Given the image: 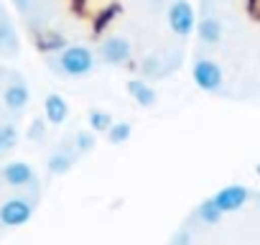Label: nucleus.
I'll return each mask as SVG.
<instances>
[{"label": "nucleus", "instance_id": "25", "mask_svg": "<svg viewBox=\"0 0 260 245\" xmlns=\"http://www.w3.org/2000/svg\"><path fill=\"white\" fill-rule=\"evenodd\" d=\"M255 171H257V176H260V164H257V166H255Z\"/></svg>", "mask_w": 260, "mask_h": 245}, {"label": "nucleus", "instance_id": "21", "mask_svg": "<svg viewBox=\"0 0 260 245\" xmlns=\"http://www.w3.org/2000/svg\"><path fill=\"white\" fill-rule=\"evenodd\" d=\"M189 240H191V232H189V227H184V230H179V232L174 235L171 245H189Z\"/></svg>", "mask_w": 260, "mask_h": 245}, {"label": "nucleus", "instance_id": "5", "mask_svg": "<svg viewBox=\"0 0 260 245\" xmlns=\"http://www.w3.org/2000/svg\"><path fill=\"white\" fill-rule=\"evenodd\" d=\"M130 54H133V46L122 36H110L100 44V59L110 67H120V64L130 62Z\"/></svg>", "mask_w": 260, "mask_h": 245}, {"label": "nucleus", "instance_id": "13", "mask_svg": "<svg viewBox=\"0 0 260 245\" xmlns=\"http://www.w3.org/2000/svg\"><path fill=\"white\" fill-rule=\"evenodd\" d=\"M18 51V41H16V31L8 23L6 16H0V54H16Z\"/></svg>", "mask_w": 260, "mask_h": 245}, {"label": "nucleus", "instance_id": "4", "mask_svg": "<svg viewBox=\"0 0 260 245\" xmlns=\"http://www.w3.org/2000/svg\"><path fill=\"white\" fill-rule=\"evenodd\" d=\"M191 77L202 92H219L222 87V69L212 59H197L191 67Z\"/></svg>", "mask_w": 260, "mask_h": 245}, {"label": "nucleus", "instance_id": "6", "mask_svg": "<svg viewBox=\"0 0 260 245\" xmlns=\"http://www.w3.org/2000/svg\"><path fill=\"white\" fill-rule=\"evenodd\" d=\"M212 199H214V204L222 209V215H227V212H237L240 207H245L247 199H250V192H247L245 187H240V184H232V187L219 189Z\"/></svg>", "mask_w": 260, "mask_h": 245}, {"label": "nucleus", "instance_id": "17", "mask_svg": "<svg viewBox=\"0 0 260 245\" xmlns=\"http://www.w3.org/2000/svg\"><path fill=\"white\" fill-rule=\"evenodd\" d=\"M36 44H39L44 51H64V49H67V41H64L59 34H41Z\"/></svg>", "mask_w": 260, "mask_h": 245}, {"label": "nucleus", "instance_id": "22", "mask_svg": "<svg viewBox=\"0 0 260 245\" xmlns=\"http://www.w3.org/2000/svg\"><path fill=\"white\" fill-rule=\"evenodd\" d=\"M247 13L255 21H260V0H247Z\"/></svg>", "mask_w": 260, "mask_h": 245}, {"label": "nucleus", "instance_id": "15", "mask_svg": "<svg viewBox=\"0 0 260 245\" xmlns=\"http://www.w3.org/2000/svg\"><path fill=\"white\" fill-rule=\"evenodd\" d=\"M112 126H115V122H112L110 112H105V110H89V128H92V133H105L107 136V131Z\"/></svg>", "mask_w": 260, "mask_h": 245}, {"label": "nucleus", "instance_id": "7", "mask_svg": "<svg viewBox=\"0 0 260 245\" xmlns=\"http://www.w3.org/2000/svg\"><path fill=\"white\" fill-rule=\"evenodd\" d=\"M77 156H79V154H77L74 143H72V146H61V148H56V151L49 156V161H46V169H49V174H54V176H61V174L72 171V166H74Z\"/></svg>", "mask_w": 260, "mask_h": 245}, {"label": "nucleus", "instance_id": "9", "mask_svg": "<svg viewBox=\"0 0 260 245\" xmlns=\"http://www.w3.org/2000/svg\"><path fill=\"white\" fill-rule=\"evenodd\" d=\"M3 179H6L8 187L21 189V187L34 184V169H31L26 161H13V164H8V166L3 169Z\"/></svg>", "mask_w": 260, "mask_h": 245}, {"label": "nucleus", "instance_id": "12", "mask_svg": "<svg viewBox=\"0 0 260 245\" xmlns=\"http://www.w3.org/2000/svg\"><path fill=\"white\" fill-rule=\"evenodd\" d=\"M197 31H199V41H204L207 46H214V44H219V39H222V23H219L214 16H204V18L197 23Z\"/></svg>", "mask_w": 260, "mask_h": 245}, {"label": "nucleus", "instance_id": "1", "mask_svg": "<svg viewBox=\"0 0 260 245\" xmlns=\"http://www.w3.org/2000/svg\"><path fill=\"white\" fill-rule=\"evenodd\" d=\"M94 54L87 46H67L64 51L56 54V59H51L54 72L64 74V77H87L94 69Z\"/></svg>", "mask_w": 260, "mask_h": 245}, {"label": "nucleus", "instance_id": "8", "mask_svg": "<svg viewBox=\"0 0 260 245\" xmlns=\"http://www.w3.org/2000/svg\"><path fill=\"white\" fill-rule=\"evenodd\" d=\"M28 100H31V92H28V87H26L23 79H16V82L8 84L6 92H3V102H6V107H8L11 112H21V110L28 105Z\"/></svg>", "mask_w": 260, "mask_h": 245}, {"label": "nucleus", "instance_id": "16", "mask_svg": "<svg viewBox=\"0 0 260 245\" xmlns=\"http://www.w3.org/2000/svg\"><path fill=\"white\" fill-rule=\"evenodd\" d=\"M130 136H133V126H130V122H125V120L115 122V126L107 131V141H110L112 146L127 143V141H130Z\"/></svg>", "mask_w": 260, "mask_h": 245}, {"label": "nucleus", "instance_id": "19", "mask_svg": "<svg viewBox=\"0 0 260 245\" xmlns=\"http://www.w3.org/2000/svg\"><path fill=\"white\" fill-rule=\"evenodd\" d=\"M74 148H77L79 156L89 154V151L94 148V133H92V131H79V133L74 136Z\"/></svg>", "mask_w": 260, "mask_h": 245}, {"label": "nucleus", "instance_id": "14", "mask_svg": "<svg viewBox=\"0 0 260 245\" xmlns=\"http://www.w3.org/2000/svg\"><path fill=\"white\" fill-rule=\"evenodd\" d=\"M194 217H197L202 225H217V222L222 220V209L214 204V199H204V202L197 207Z\"/></svg>", "mask_w": 260, "mask_h": 245}, {"label": "nucleus", "instance_id": "20", "mask_svg": "<svg viewBox=\"0 0 260 245\" xmlns=\"http://www.w3.org/2000/svg\"><path fill=\"white\" fill-rule=\"evenodd\" d=\"M46 136V122L41 120V117H36L34 122H31V128H28V138L31 141H41Z\"/></svg>", "mask_w": 260, "mask_h": 245}, {"label": "nucleus", "instance_id": "24", "mask_svg": "<svg viewBox=\"0 0 260 245\" xmlns=\"http://www.w3.org/2000/svg\"><path fill=\"white\" fill-rule=\"evenodd\" d=\"M74 3H77V6H84V3H87V0H74Z\"/></svg>", "mask_w": 260, "mask_h": 245}, {"label": "nucleus", "instance_id": "2", "mask_svg": "<svg viewBox=\"0 0 260 245\" xmlns=\"http://www.w3.org/2000/svg\"><path fill=\"white\" fill-rule=\"evenodd\" d=\"M169 26L181 39H186V36L194 34V28H197V13H194L189 0H174V3L169 6Z\"/></svg>", "mask_w": 260, "mask_h": 245}, {"label": "nucleus", "instance_id": "10", "mask_svg": "<svg viewBox=\"0 0 260 245\" xmlns=\"http://www.w3.org/2000/svg\"><path fill=\"white\" fill-rule=\"evenodd\" d=\"M44 112H46V122H51V126H61V122L69 117V102L59 92H51L44 100Z\"/></svg>", "mask_w": 260, "mask_h": 245}, {"label": "nucleus", "instance_id": "18", "mask_svg": "<svg viewBox=\"0 0 260 245\" xmlns=\"http://www.w3.org/2000/svg\"><path fill=\"white\" fill-rule=\"evenodd\" d=\"M16 141H18V131H16V126H0V154H6V151H11L13 146H16Z\"/></svg>", "mask_w": 260, "mask_h": 245}, {"label": "nucleus", "instance_id": "23", "mask_svg": "<svg viewBox=\"0 0 260 245\" xmlns=\"http://www.w3.org/2000/svg\"><path fill=\"white\" fill-rule=\"evenodd\" d=\"M31 3H34V0H16V6H18V11H23V13H28Z\"/></svg>", "mask_w": 260, "mask_h": 245}, {"label": "nucleus", "instance_id": "26", "mask_svg": "<svg viewBox=\"0 0 260 245\" xmlns=\"http://www.w3.org/2000/svg\"><path fill=\"white\" fill-rule=\"evenodd\" d=\"M0 225H3V220H0Z\"/></svg>", "mask_w": 260, "mask_h": 245}, {"label": "nucleus", "instance_id": "3", "mask_svg": "<svg viewBox=\"0 0 260 245\" xmlns=\"http://www.w3.org/2000/svg\"><path fill=\"white\" fill-rule=\"evenodd\" d=\"M31 215H34V202L23 197H13L0 204V220L6 227H21L31 220Z\"/></svg>", "mask_w": 260, "mask_h": 245}, {"label": "nucleus", "instance_id": "11", "mask_svg": "<svg viewBox=\"0 0 260 245\" xmlns=\"http://www.w3.org/2000/svg\"><path fill=\"white\" fill-rule=\"evenodd\" d=\"M127 92H130V97H133L141 107H153L158 102V92L148 82H143V79H130L127 82Z\"/></svg>", "mask_w": 260, "mask_h": 245}]
</instances>
